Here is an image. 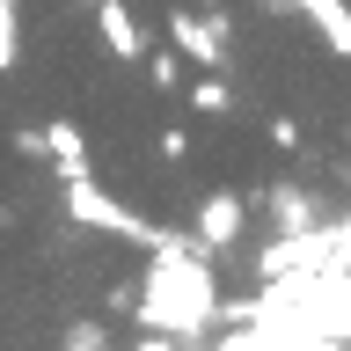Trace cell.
<instances>
[{
    "instance_id": "2",
    "label": "cell",
    "mask_w": 351,
    "mask_h": 351,
    "mask_svg": "<svg viewBox=\"0 0 351 351\" xmlns=\"http://www.w3.org/2000/svg\"><path fill=\"white\" fill-rule=\"evenodd\" d=\"M59 197H66V219H81V227H95V234H117V241H139V249H161V241H176L169 227H154V219H139L132 205H117V197L95 183L88 169L59 176Z\"/></svg>"
},
{
    "instance_id": "3",
    "label": "cell",
    "mask_w": 351,
    "mask_h": 351,
    "mask_svg": "<svg viewBox=\"0 0 351 351\" xmlns=\"http://www.w3.org/2000/svg\"><path fill=\"white\" fill-rule=\"evenodd\" d=\"M169 44H176L191 66H227V44H234V37H227V22L176 8V15H169Z\"/></svg>"
},
{
    "instance_id": "4",
    "label": "cell",
    "mask_w": 351,
    "mask_h": 351,
    "mask_svg": "<svg viewBox=\"0 0 351 351\" xmlns=\"http://www.w3.org/2000/svg\"><path fill=\"white\" fill-rule=\"evenodd\" d=\"M241 227H249V205H241L234 191H205L197 197V241H205V249H234Z\"/></svg>"
},
{
    "instance_id": "10",
    "label": "cell",
    "mask_w": 351,
    "mask_h": 351,
    "mask_svg": "<svg viewBox=\"0 0 351 351\" xmlns=\"http://www.w3.org/2000/svg\"><path fill=\"white\" fill-rule=\"evenodd\" d=\"M15 66H22V8L0 0V73H15Z\"/></svg>"
},
{
    "instance_id": "9",
    "label": "cell",
    "mask_w": 351,
    "mask_h": 351,
    "mask_svg": "<svg viewBox=\"0 0 351 351\" xmlns=\"http://www.w3.org/2000/svg\"><path fill=\"white\" fill-rule=\"evenodd\" d=\"M183 95H191L197 110H213V117H227V110H234V88L219 81V66H205V73H197V81L183 88Z\"/></svg>"
},
{
    "instance_id": "14",
    "label": "cell",
    "mask_w": 351,
    "mask_h": 351,
    "mask_svg": "<svg viewBox=\"0 0 351 351\" xmlns=\"http://www.w3.org/2000/svg\"><path fill=\"white\" fill-rule=\"evenodd\" d=\"M161 161H176V169H183V161H191V139H183V132H161Z\"/></svg>"
},
{
    "instance_id": "7",
    "label": "cell",
    "mask_w": 351,
    "mask_h": 351,
    "mask_svg": "<svg viewBox=\"0 0 351 351\" xmlns=\"http://www.w3.org/2000/svg\"><path fill=\"white\" fill-rule=\"evenodd\" d=\"M278 8H300V15L322 29L329 51H337V59H351V8H344V0H278Z\"/></svg>"
},
{
    "instance_id": "13",
    "label": "cell",
    "mask_w": 351,
    "mask_h": 351,
    "mask_svg": "<svg viewBox=\"0 0 351 351\" xmlns=\"http://www.w3.org/2000/svg\"><path fill=\"white\" fill-rule=\"evenodd\" d=\"M15 154H22V161H51V147H44V125H22V132H15Z\"/></svg>"
},
{
    "instance_id": "1",
    "label": "cell",
    "mask_w": 351,
    "mask_h": 351,
    "mask_svg": "<svg viewBox=\"0 0 351 351\" xmlns=\"http://www.w3.org/2000/svg\"><path fill=\"white\" fill-rule=\"evenodd\" d=\"M213 249L205 241H161L154 263L139 271V293H132V315L139 322H161L154 337H205V322H219V278H213Z\"/></svg>"
},
{
    "instance_id": "6",
    "label": "cell",
    "mask_w": 351,
    "mask_h": 351,
    "mask_svg": "<svg viewBox=\"0 0 351 351\" xmlns=\"http://www.w3.org/2000/svg\"><path fill=\"white\" fill-rule=\"evenodd\" d=\"M95 29H103V51H117V59H139V51H147L139 15H132L125 0H95Z\"/></svg>"
},
{
    "instance_id": "11",
    "label": "cell",
    "mask_w": 351,
    "mask_h": 351,
    "mask_svg": "<svg viewBox=\"0 0 351 351\" xmlns=\"http://www.w3.org/2000/svg\"><path fill=\"white\" fill-rule=\"evenodd\" d=\"M147 81L161 88V95H176V88H183V51H176V44H169V51H154V59H147Z\"/></svg>"
},
{
    "instance_id": "5",
    "label": "cell",
    "mask_w": 351,
    "mask_h": 351,
    "mask_svg": "<svg viewBox=\"0 0 351 351\" xmlns=\"http://www.w3.org/2000/svg\"><path fill=\"white\" fill-rule=\"evenodd\" d=\"M271 227H278V234H322L315 191H300V183H278V191H271Z\"/></svg>"
},
{
    "instance_id": "16",
    "label": "cell",
    "mask_w": 351,
    "mask_h": 351,
    "mask_svg": "<svg viewBox=\"0 0 351 351\" xmlns=\"http://www.w3.org/2000/svg\"><path fill=\"white\" fill-rule=\"evenodd\" d=\"M81 8H88V15H95V0H81Z\"/></svg>"
},
{
    "instance_id": "15",
    "label": "cell",
    "mask_w": 351,
    "mask_h": 351,
    "mask_svg": "<svg viewBox=\"0 0 351 351\" xmlns=\"http://www.w3.org/2000/svg\"><path fill=\"white\" fill-rule=\"evenodd\" d=\"M271 139H278V147L293 154V147H300V125H293V117H271Z\"/></svg>"
},
{
    "instance_id": "8",
    "label": "cell",
    "mask_w": 351,
    "mask_h": 351,
    "mask_svg": "<svg viewBox=\"0 0 351 351\" xmlns=\"http://www.w3.org/2000/svg\"><path fill=\"white\" fill-rule=\"evenodd\" d=\"M44 147H51V161H59V176L88 169V139H81V125H66V117H51V125H44Z\"/></svg>"
},
{
    "instance_id": "12",
    "label": "cell",
    "mask_w": 351,
    "mask_h": 351,
    "mask_svg": "<svg viewBox=\"0 0 351 351\" xmlns=\"http://www.w3.org/2000/svg\"><path fill=\"white\" fill-rule=\"evenodd\" d=\"M59 344H66V351H103V344H110V329H95V322H73V329H59Z\"/></svg>"
}]
</instances>
